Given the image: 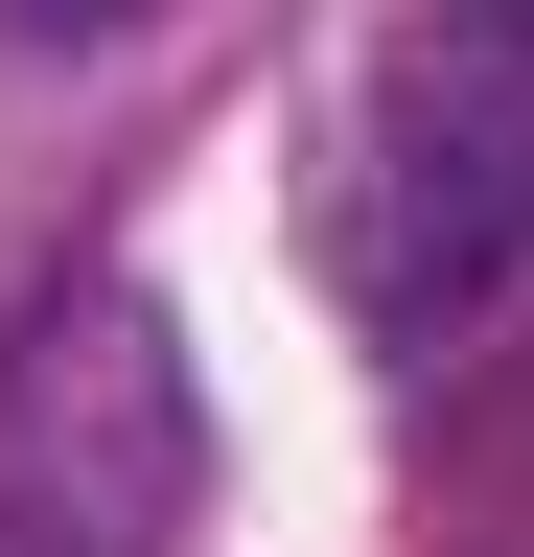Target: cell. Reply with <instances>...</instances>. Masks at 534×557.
I'll list each match as a JSON object with an SVG mask.
<instances>
[{"label": "cell", "mask_w": 534, "mask_h": 557, "mask_svg": "<svg viewBox=\"0 0 534 557\" xmlns=\"http://www.w3.org/2000/svg\"><path fill=\"white\" fill-rule=\"evenodd\" d=\"M325 256L395 348H464L534 256V0H419L349 94V186H325Z\"/></svg>", "instance_id": "obj_1"}, {"label": "cell", "mask_w": 534, "mask_h": 557, "mask_svg": "<svg viewBox=\"0 0 534 557\" xmlns=\"http://www.w3.org/2000/svg\"><path fill=\"white\" fill-rule=\"evenodd\" d=\"M210 511V395L140 278H47L0 325V557H186Z\"/></svg>", "instance_id": "obj_2"}, {"label": "cell", "mask_w": 534, "mask_h": 557, "mask_svg": "<svg viewBox=\"0 0 534 557\" xmlns=\"http://www.w3.org/2000/svg\"><path fill=\"white\" fill-rule=\"evenodd\" d=\"M24 47H116V24H163V0H0Z\"/></svg>", "instance_id": "obj_3"}]
</instances>
